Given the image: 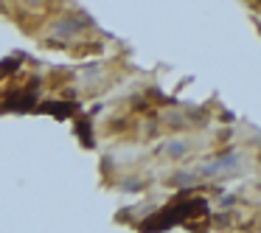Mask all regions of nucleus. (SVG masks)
Masks as SVG:
<instances>
[{
  "mask_svg": "<svg viewBox=\"0 0 261 233\" xmlns=\"http://www.w3.org/2000/svg\"><path fill=\"white\" fill-rule=\"evenodd\" d=\"M182 152H186V141H171V143H166V154H171V158H180Z\"/></svg>",
  "mask_w": 261,
  "mask_h": 233,
  "instance_id": "obj_1",
  "label": "nucleus"
}]
</instances>
